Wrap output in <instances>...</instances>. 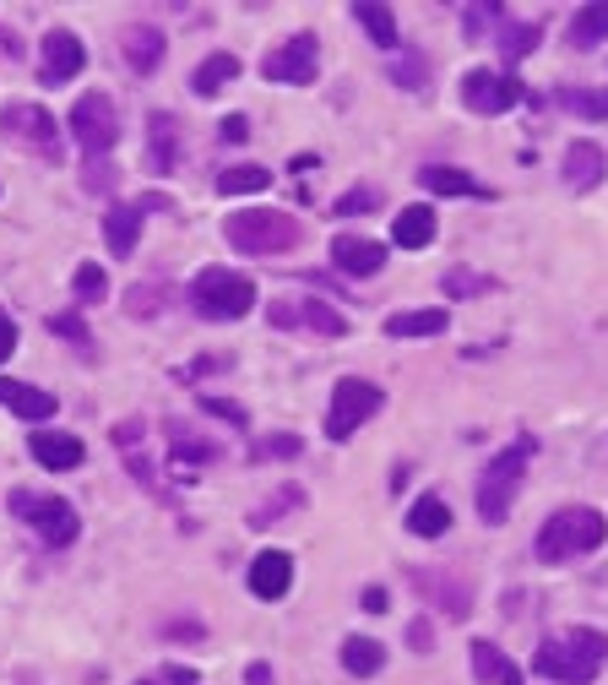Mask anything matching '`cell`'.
<instances>
[{
    "label": "cell",
    "instance_id": "6da1fadb",
    "mask_svg": "<svg viewBox=\"0 0 608 685\" xmlns=\"http://www.w3.org/2000/svg\"><path fill=\"white\" fill-rule=\"evenodd\" d=\"M603 658H608V631H597V625H570L565 636H548V642L538 647L532 674L559 680V685H586V680H597Z\"/></svg>",
    "mask_w": 608,
    "mask_h": 685
},
{
    "label": "cell",
    "instance_id": "7a4b0ae2",
    "mask_svg": "<svg viewBox=\"0 0 608 685\" xmlns=\"http://www.w3.org/2000/svg\"><path fill=\"white\" fill-rule=\"evenodd\" d=\"M608 539V522L597 506H559L543 528H538V560L543 566H570L581 555H592Z\"/></svg>",
    "mask_w": 608,
    "mask_h": 685
},
{
    "label": "cell",
    "instance_id": "3957f363",
    "mask_svg": "<svg viewBox=\"0 0 608 685\" xmlns=\"http://www.w3.org/2000/svg\"><path fill=\"white\" fill-rule=\"evenodd\" d=\"M223 240L240 256H288L305 240V229H299V218H288L277 207H240L223 218Z\"/></svg>",
    "mask_w": 608,
    "mask_h": 685
},
{
    "label": "cell",
    "instance_id": "277c9868",
    "mask_svg": "<svg viewBox=\"0 0 608 685\" xmlns=\"http://www.w3.org/2000/svg\"><path fill=\"white\" fill-rule=\"evenodd\" d=\"M532 436H516L510 447H500L489 463H483V474H478V517L489 522V528H500L505 517H510V501H516V490H521V479H527V463H532Z\"/></svg>",
    "mask_w": 608,
    "mask_h": 685
},
{
    "label": "cell",
    "instance_id": "5b68a950",
    "mask_svg": "<svg viewBox=\"0 0 608 685\" xmlns=\"http://www.w3.org/2000/svg\"><path fill=\"white\" fill-rule=\"evenodd\" d=\"M191 305L207 321H240L256 305V283L245 272H234V267H202L196 283H191Z\"/></svg>",
    "mask_w": 608,
    "mask_h": 685
},
{
    "label": "cell",
    "instance_id": "8992f818",
    "mask_svg": "<svg viewBox=\"0 0 608 685\" xmlns=\"http://www.w3.org/2000/svg\"><path fill=\"white\" fill-rule=\"evenodd\" d=\"M0 137L17 142V147L34 153V158H50V164L66 158V153H61V126L50 120V109H39V104H28V99H17V104L0 109Z\"/></svg>",
    "mask_w": 608,
    "mask_h": 685
},
{
    "label": "cell",
    "instance_id": "52a82bcc",
    "mask_svg": "<svg viewBox=\"0 0 608 685\" xmlns=\"http://www.w3.org/2000/svg\"><path fill=\"white\" fill-rule=\"evenodd\" d=\"M12 512H17L23 522H34V533H39L50 550H66V544H77V533H82V522H77L72 501H61V495L12 490Z\"/></svg>",
    "mask_w": 608,
    "mask_h": 685
},
{
    "label": "cell",
    "instance_id": "ba28073f",
    "mask_svg": "<svg viewBox=\"0 0 608 685\" xmlns=\"http://www.w3.org/2000/svg\"><path fill=\"white\" fill-rule=\"evenodd\" d=\"M380 403H386V392H380L375 382H364V376H342V382L332 387L326 436H332V441H348L359 425H370V419L380 414Z\"/></svg>",
    "mask_w": 608,
    "mask_h": 685
},
{
    "label": "cell",
    "instance_id": "9c48e42d",
    "mask_svg": "<svg viewBox=\"0 0 608 685\" xmlns=\"http://www.w3.org/2000/svg\"><path fill=\"white\" fill-rule=\"evenodd\" d=\"M72 137L82 142L88 158H109V147L120 142V115L109 93H82L72 104Z\"/></svg>",
    "mask_w": 608,
    "mask_h": 685
},
{
    "label": "cell",
    "instance_id": "30bf717a",
    "mask_svg": "<svg viewBox=\"0 0 608 685\" xmlns=\"http://www.w3.org/2000/svg\"><path fill=\"white\" fill-rule=\"evenodd\" d=\"M315 61H321V39L315 34H294L277 50L261 55V77L267 82H288V88H310L315 82Z\"/></svg>",
    "mask_w": 608,
    "mask_h": 685
},
{
    "label": "cell",
    "instance_id": "8fae6325",
    "mask_svg": "<svg viewBox=\"0 0 608 685\" xmlns=\"http://www.w3.org/2000/svg\"><path fill=\"white\" fill-rule=\"evenodd\" d=\"M408 582H413L418 598H429L440 615H451V620H467V615H473V587H467L456 571H440V566H408Z\"/></svg>",
    "mask_w": 608,
    "mask_h": 685
},
{
    "label": "cell",
    "instance_id": "7c38bea8",
    "mask_svg": "<svg viewBox=\"0 0 608 685\" xmlns=\"http://www.w3.org/2000/svg\"><path fill=\"white\" fill-rule=\"evenodd\" d=\"M82 66H88L82 39H77L72 28H50L44 44H39V82H44V88H66Z\"/></svg>",
    "mask_w": 608,
    "mask_h": 685
},
{
    "label": "cell",
    "instance_id": "4fadbf2b",
    "mask_svg": "<svg viewBox=\"0 0 608 685\" xmlns=\"http://www.w3.org/2000/svg\"><path fill=\"white\" fill-rule=\"evenodd\" d=\"M462 104L473 115H505L521 104V82L505 77V72H467L462 77Z\"/></svg>",
    "mask_w": 608,
    "mask_h": 685
},
{
    "label": "cell",
    "instance_id": "5bb4252c",
    "mask_svg": "<svg viewBox=\"0 0 608 685\" xmlns=\"http://www.w3.org/2000/svg\"><path fill=\"white\" fill-rule=\"evenodd\" d=\"M28 457H34L39 468H50V474H72V468H82L88 447H82L72 430H34V436H28Z\"/></svg>",
    "mask_w": 608,
    "mask_h": 685
},
{
    "label": "cell",
    "instance_id": "9a60e30c",
    "mask_svg": "<svg viewBox=\"0 0 608 685\" xmlns=\"http://www.w3.org/2000/svg\"><path fill=\"white\" fill-rule=\"evenodd\" d=\"M147 169L153 175H174L180 169V120L169 109L147 115Z\"/></svg>",
    "mask_w": 608,
    "mask_h": 685
},
{
    "label": "cell",
    "instance_id": "2e32d148",
    "mask_svg": "<svg viewBox=\"0 0 608 685\" xmlns=\"http://www.w3.org/2000/svg\"><path fill=\"white\" fill-rule=\"evenodd\" d=\"M565 185L575 191V196H586V191H597L603 185V175H608V153L597 147V142H570L565 147Z\"/></svg>",
    "mask_w": 608,
    "mask_h": 685
},
{
    "label": "cell",
    "instance_id": "e0dca14e",
    "mask_svg": "<svg viewBox=\"0 0 608 685\" xmlns=\"http://www.w3.org/2000/svg\"><path fill=\"white\" fill-rule=\"evenodd\" d=\"M332 267L348 277H375L386 267V245L364 240V234H342V240H332Z\"/></svg>",
    "mask_w": 608,
    "mask_h": 685
},
{
    "label": "cell",
    "instance_id": "ac0fdd59",
    "mask_svg": "<svg viewBox=\"0 0 608 685\" xmlns=\"http://www.w3.org/2000/svg\"><path fill=\"white\" fill-rule=\"evenodd\" d=\"M120 50H126V61H131V72L137 77H153L158 66H164V28H153V23H131L126 34H120Z\"/></svg>",
    "mask_w": 608,
    "mask_h": 685
},
{
    "label": "cell",
    "instance_id": "d6986e66",
    "mask_svg": "<svg viewBox=\"0 0 608 685\" xmlns=\"http://www.w3.org/2000/svg\"><path fill=\"white\" fill-rule=\"evenodd\" d=\"M250 593L256 598H267V604H277L283 593H288V582H294V560L283 555V550H261L256 560H250Z\"/></svg>",
    "mask_w": 608,
    "mask_h": 685
},
{
    "label": "cell",
    "instance_id": "ffe728a7",
    "mask_svg": "<svg viewBox=\"0 0 608 685\" xmlns=\"http://www.w3.org/2000/svg\"><path fill=\"white\" fill-rule=\"evenodd\" d=\"M418 185L435 191V196H467V202H489L494 196L483 180H473L467 169H451V164H424L418 169Z\"/></svg>",
    "mask_w": 608,
    "mask_h": 685
},
{
    "label": "cell",
    "instance_id": "44dd1931",
    "mask_svg": "<svg viewBox=\"0 0 608 685\" xmlns=\"http://www.w3.org/2000/svg\"><path fill=\"white\" fill-rule=\"evenodd\" d=\"M0 403H7L17 419H28V425H44V419L55 414V398H50L44 387H28V382H7V376H0Z\"/></svg>",
    "mask_w": 608,
    "mask_h": 685
},
{
    "label": "cell",
    "instance_id": "7402d4cb",
    "mask_svg": "<svg viewBox=\"0 0 608 685\" xmlns=\"http://www.w3.org/2000/svg\"><path fill=\"white\" fill-rule=\"evenodd\" d=\"M104 240H109V256H131L137 240H142V207L115 202V207L104 212Z\"/></svg>",
    "mask_w": 608,
    "mask_h": 685
},
{
    "label": "cell",
    "instance_id": "603a6c76",
    "mask_svg": "<svg viewBox=\"0 0 608 685\" xmlns=\"http://www.w3.org/2000/svg\"><path fill=\"white\" fill-rule=\"evenodd\" d=\"M467 652H473V680H483V685H527V680H521V669H516V663H510L494 642H483V636H478Z\"/></svg>",
    "mask_w": 608,
    "mask_h": 685
},
{
    "label": "cell",
    "instance_id": "cb8c5ba5",
    "mask_svg": "<svg viewBox=\"0 0 608 685\" xmlns=\"http://www.w3.org/2000/svg\"><path fill=\"white\" fill-rule=\"evenodd\" d=\"M386 77H391L402 93H424V88H429V77H435V66H429V55H424V50H413V44H397V55H391Z\"/></svg>",
    "mask_w": 608,
    "mask_h": 685
},
{
    "label": "cell",
    "instance_id": "d4e9b609",
    "mask_svg": "<svg viewBox=\"0 0 608 685\" xmlns=\"http://www.w3.org/2000/svg\"><path fill=\"white\" fill-rule=\"evenodd\" d=\"M391 240H397L402 250H424V245L435 240V207H429V202L402 207V212H397V223H391Z\"/></svg>",
    "mask_w": 608,
    "mask_h": 685
},
{
    "label": "cell",
    "instance_id": "484cf974",
    "mask_svg": "<svg viewBox=\"0 0 608 685\" xmlns=\"http://www.w3.org/2000/svg\"><path fill=\"white\" fill-rule=\"evenodd\" d=\"M445 326H451V315L440 305H429V310H391L386 315V332L391 337H440Z\"/></svg>",
    "mask_w": 608,
    "mask_h": 685
},
{
    "label": "cell",
    "instance_id": "4316f807",
    "mask_svg": "<svg viewBox=\"0 0 608 685\" xmlns=\"http://www.w3.org/2000/svg\"><path fill=\"white\" fill-rule=\"evenodd\" d=\"M240 77V61L223 50V55H207L202 66H196V77H191V88H196V99H218L229 82Z\"/></svg>",
    "mask_w": 608,
    "mask_h": 685
},
{
    "label": "cell",
    "instance_id": "83f0119b",
    "mask_svg": "<svg viewBox=\"0 0 608 685\" xmlns=\"http://www.w3.org/2000/svg\"><path fill=\"white\" fill-rule=\"evenodd\" d=\"M294 321H299L305 332H315V337H342V332H348L342 310H332V305H326V299H315V294L294 305Z\"/></svg>",
    "mask_w": 608,
    "mask_h": 685
},
{
    "label": "cell",
    "instance_id": "f1b7e54d",
    "mask_svg": "<svg viewBox=\"0 0 608 685\" xmlns=\"http://www.w3.org/2000/svg\"><path fill=\"white\" fill-rule=\"evenodd\" d=\"M451 528V506L440 501V495H418L413 506H408V533H418V539H440Z\"/></svg>",
    "mask_w": 608,
    "mask_h": 685
},
{
    "label": "cell",
    "instance_id": "f546056e",
    "mask_svg": "<svg viewBox=\"0 0 608 685\" xmlns=\"http://www.w3.org/2000/svg\"><path fill=\"white\" fill-rule=\"evenodd\" d=\"M608 44V7H575L570 12V50Z\"/></svg>",
    "mask_w": 608,
    "mask_h": 685
},
{
    "label": "cell",
    "instance_id": "4dcf8cb0",
    "mask_svg": "<svg viewBox=\"0 0 608 685\" xmlns=\"http://www.w3.org/2000/svg\"><path fill=\"white\" fill-rule=\"evenodd\" d=\"M348 17L364 23V34H370L380 50H397V17H391V7H375V0H353Z\"/></svg>",
    "mask_w": 608,
    "mask_h": 685
},
{
    "label": "cell",
    "instance_id": "1f68e13d",
    "mask_svg": "<svg viewBox=\"0 0 608 685\" xmlns=\"http://www.w3.org/2000/svg\"><path fill=\"white\" fill-rule=\"evenodd\" d=\"M342 669L359 674V680H370V674L386 669V647H380L375 636H348V642H342Z\"/></svg>",
    "mask_w": 608,
    "mask_h": 685
},
{
    "label": "cell",
    "instance_id": "d6a6232c",
    "mask_svg": "<svg viewBox=\"0 0 608 685\" xmlns=\"http://www.w3.org/2000/svg\"><path fill=\"white\" fill-rule=\"evenodd\" d=\"M554 99L575 120H608V88H559Z\"/></svg>",
    "mask_w": 608,
    "mask_h": 685
},
{
    "label": "cell",
    "instance_id": "836d02e7",
    "mask_svg": "<svg viewBox=\"0 0 608 685\" xmlns=\"http://www.w3.org/2000/svg\"><path fill=\"white\" fill-rule=\"evenodd\" d=\"M494 34H500V61H505V66H516L521 55H532V50H538V39H543V28H538V23H500Z\"/></svg>",
    "mask_w": 608,
    "mask_h": 685
},
{
    "label": "cell",
    "instance_id": "e575fe53",
    "mask_svg": "<svg viewBox=\"0 0 608 685\" xmlns=\"http://www.w3.org/2000/svg\"><path fill=\"white\" fill-rule=\"evenodd\" d=\"M169 452H174V463H196V468L218 457V447H212V441H202V436H196L191 425H180V419L169 425Z\"/></svg>",
    "mask_w": 608,
    "mask_h": 685
},
{
    "label": "cell",
    "instance_id": "d590c367",
    "mask_svg": "<svg viewBox=\"0 0 608 685\" xmlns=\"http://www.w3.org/2000/svg\"><path fill=\"white\" fill-rule=\"evenodd\" d=\"M267 185H272V175L261 164H234L218 175V196H245V191H267Z\"/></svg>",
    "mask_w": 608,
    "mask_h": 685
},
{
    "label": "cell",
    "instance_id": "8d00e7d4",
    "mask_svg": "<svg viewBox=\"0 0 608 685\" xmlns=\"http://www.w3.org/2000/svg\"><path fill=\"white\" fill-rule=\"evenodd\" d=\"M299 506H305V484H283V490H272L267 506L250 512V528H272L277 517H288V512H299Z\"/></svg>",
    "mask_w": 608,
    "mask_h": 685
},
{
    "label": "cell",
    "instance_id": "74e56055",
    "mask_svg": "<svg viewBox=\"0 0 608 685\" xmlns=\"http://www.w3.org/2000/svg\"><path fill=\"white\" fill-rule=\"evenodd\" d=\"M440 288H445L451 299H473V294H489L494 277H483V272H473V267H451V272L440 277Z\"/></svg>",
    "mask_w": 608,
    "mask_h": 685
},
{
    "label": "cell",
    "instance_id": "f35d334b",
    "mask_svg": "<svg viewBox=\"0 0 608 685\" xmlns=\"http://www.w3.org/2000/svg\"><path fill=\"white\" fill-rule=\"evenodd\" d=\"M72 288H77V299H82V305H99V299L109 294V272H104V267H93V261H82V267H77V277H72Z\"/></svg>",
    "mask_w": 608,
    "mask_h": 685
},
{
    "label": "cell",
    "instance_id": "ab89813d",
    "mask_svg": "<svg viewBox=\"0 0 608 685\" xmlns=\"http://www.w3.org/2000/svg\"><path fill=\"white\" fill-rule=\"evenodd\" d=\"M500 17H505V7H467V12H462V34H467V39H483V34L500 28Z\"/></svg>",
    "mask_w": 608,
    "mask_h": 685
},
{
    "label": "cell",
    "instance_id": "60d3db41",
    "mask_svg": "<svg viewBox=\"0 0 608 685\" xmlns=\"http://www.w3.org/2000/svg\"><path fill=\"white\" fill-rule=\"evenodd\" d=\"M82 191L109 196V191H115V164H109V158H88V164H82Z\"/></svg>",
    "mask_w": 608,
    "mask_h": 685
},
{
    "label": "cell",
    "instance_id": "b9f144b4",
    "mask_svg": "<svg viewBox=\"0 0 608 685\" xmlns=\"http://www.w3.org/2000/svg\"><path fill=\"white\" fill-rule=\"evenodd\" d=\"M305 441L299 436H261L256 441V463H277V457H299Z\"/></svg>",
    "mask_w": 608,
    "mask_h": 685
},
{
    "label": "cell",
    "instance_id": "7bdbcfd3",
    "mask_svg": "<svg viewBox=\"0 0 608 685\" xmlns=\"http://www.w3.org/2000/svg\"><path fill=\"white\" fill-rule=\"evenodd\" d=\"M50 332L66 337V342H77L82 354H93V342H88V332H82V315H72V310H66V315H50Z\"/></svg>",
    "mask_w": 608,
    "mask_h": 685
},
{
    "label": "cell",
    "instance_id": "ee69618b",
    "mask_svg": "<svg viewBox=\"0 0 608 685\" xmlns=\"http://www.w3.org/2000/svg\"><path fill=\"white\" fill-rule=\"evenodd\" d=\"M375 207H380V191H370V185H359V191L337 196V218H353V212H375Z\"/></svg>",
    "mask_w": 608,
    "mask_h": 685
},
{
    "label": "cell",
    "instance_id": "f6af8a7d",
    "mask_svg": "<svg viewBox=\"0 0 608 685\" xmlns=\"http://www.w3.org/2000/svg\"><path fill=\"white\" fill-rule=\"evenodd\" d=\"M202 409H207V414H218V419H229L234 430H245V425H250V414H245L240 403H229V398H202Z\"/></svg>",
    "mask_w": 608,
    "mask_h": 685
},
{
    "label": "cell",
    "instance_id": "bcb514c9",
    "mask_svg": "<svg viewBox=\"0 0 608 685\" xmlns=\"http://www.w3.org/2000/svg\"><path fill=\"white\" fill-rule=\"evenodd\" d=\"M17 354V321L7 315V305H0V365H7Z\"/></svg>",
    "mask_w": 608,
    "mask_h": 685
},
{
    "label": "cell",
    "instance_id": "7dc6e473",
    "mask_svg": "<svg viewBox=\"0 0 608 685\" xmlns=\"http://www.w3.org/2000/svg\"><path fill=\"white\" fill-rule=\"evenodd\" d=\"M164 636H169V642H202L207 631H202V620H169Z\"/></svg>",
    "mask_w": 608,
    "mask_h": 685
},
{
    "label": "cell",
    "instance_id": "c3c4849f",
    "mask_svg": "<svg viewBox=\"0 0 608 685\" xmlns=\"http://www.w3.org/2000/svg\"><path fill=\"white\" fill-rule=\"evenodd\" d=\"M408 647H413V652H429V647H435V625H429V620H413V625H408Z\"/></svg>",
    "mask_w": 608,
    "mask_h": 685
},
{
    "label": "cell",
    "instance_id": "681fc988",
    "mask_svg": "<svg viewBox=\"0 0 608 685\" xmlns=\"http://www.w3.org/2000/svg\"><path fill=\"white\" fill-rule=\"evenodd\" d=\"M126 474H131V479H142L147 490H158V474H153V463H147V457H137V452H131V457H126Z\"/></svg>",
    "mask_w": 608,
    "mask_h": 685
},
{
    "label": "cell",
    "instance_id": "f907efd6",
    "mask_svg": "<svg viewBox=\"0 0 608 685\" xmlns=\"http://www.w3.org/2000/svg\"><path fill=\"white\" fill-rule=\"evenodd\" d=\"M142 430H147L142 419H126V425H115V447H137V441H142Z\"/></svg>",
    "mask_w": 608,
    "mask_h": 685
},
{
    "label": "cell",
    "instance_id": "816d5d0a",
    "mask_svg": "<svg viewBox=\"0 0 608 685\" xmlns=\"http://www.w3.org/2000/svg\"><path fill=\"white\" fill-rule=\"evenodd\" d=\"M245 137H250L245 115H229V120H223V142H245Z\"/></svg>",
    "mask_w": 608,
    "mask_h": 685
},
{
    "label": "cell",
    "instance_id": "f5cc1de1",
    "mask_svg": "<svg viewBox=\"0 0 608 685\" xmlns=\"http://www.w3.org/2000/svg\"><path fill=\"white\" fill-rule=\"evenodd\" d=\"M245 685H272V663H267V658H256V663L245 669Z\"/></svg>",
    "mask_w": 608,
    "mask_h": 685
},
{
    "label": "cell",
    "instance_id": "db71d44e",
    "mask_svg": "<svg viewBox=\"0 0 608 685\" xmlns=\"http://www.w3.org/2000/svg\"><path fill=\"white\" fill-rule=\"evenodd\" d=\"M364 609L380 615V609H386V587H364Z\"/></svg>",
    "mask_w": 608,
    "mask_h": 685
},
{
    "label": "cell",
    "instance_id": "11a10c76",
    "mask_svg": "<svg viewBox=\"0 0 608 685\" xmlns=\"http://www.w3.org/2000/svg\"><path fill=\"white\" fill-rule=\"evenodd\" d=\"M164 674H169L174 685H196V669H185V663H180V669H164Z\"/></svg>",
    "mask_w": 608,
    "mask_h": 685
},
{
    "label": "cell",
    "instance_id": "9f6ffc18",
    "mask_svg": "<svg viewBox=\"0 0 608 685\" xmlns=\"http://www.w3.org/2000/svg\"><path fill=\"white\" fill-rule=\"evenodd\" d=\"M137 685H158V680H137Z\"/></svg>",
    "mask_w": 608,
    "mask_h": 685
}]
</instances>
